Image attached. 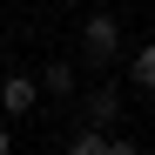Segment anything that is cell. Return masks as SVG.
Segmentation results:
<instances>
[{"label": "cell", "instance_id": "6da1fadb", "mask_svg": "<svg viewBox=\"0 0 155 155\" xmlns=\"http://www.w3.org/2000/svg\"><path fill=\"white\" fill-rule=\"evenodd\" d=\"M115 54H121V20L115 14H88L81 20V61L88 68H108Z\"/></svg>", "mask_w": 155, "mask_h": 155}, {"label": "cell", "instance_id": "7a4b0ae2", "mask_svg": "<svg viewBox=\"0 0 155 155\" xmlns=\"http://www.w3.org/2000/svg\"><path fill=\"white\" fill-rule=\"evenodd\" d=\"M41 94H47V88L34 81V74H7V81H0V108H7V115H27Z\"/></svg>", "mask_w": 155, "mask_h": 155}, {"label": "cell", "instance_id": "3957f363", "mask_svg": "<svg viewBox=\"0 0 155 155\" xmlns=\"http://www.w3.org/2000/svg\"><path fill=\"white\" fill-rule=\"evenodd\" d=\"M128 81H135V88H148L155 94V34L135 47V54H128Z\"/></svg>", "mask_w": 155, "mask_h": 155}, {"label": "cell", "instance_id": "277c9868", "mask_svg": "<svg viewBox=\"0 0 155 155\" xmlns=\"http://www.w3.org/2000/svg\"><path fill=\"white\" fill-rule=\"evenodd\" d=\"M115 115H121V94H115V88L88 94V121H94V128H115Z\"/></svg>", "mask_w": 155, "mask_h": 155}, {"label": "cell", "instance_id": "5b68a950", "mask_svg": "<svg viewBox=\"0 0 155 155\" xmlns=\"http://www.w3.org/2000/svg\"><path fill=\"white\" fill-rule=\"evenodd\" d=\"M61 155H108V128H94V121H88V128H81V135H74Z\"/></svg>", "mask_w": 155, "mask_h": 155}, {"label": "cell", "instance_id": "8992f818", "mask_svg": "<svg viewBox=\"0 0 155 155\" xmlns=\"http://www.w3.org/2000/svg\"><path fill=\"white\" fill-rule=\"evenodd\" d=\"M41 88L47 94H74V61H47L41 68Z\"/></svg>", "mask_w": 155, "mask_h": 155}, {"label": "cell", "instance_id": "52a82bcc", "mask_svg": "<svg viewBox=\"0 0 155 155\" xmlns=\"http://www.w3.org/2000/svg\"><path fill=\"white\" fill-rule=\"evenodd\" d=\"M108 155H135V142H115V135H108Z\"/></svg>", "mask_w": 155, "mask_h": 155}, {"label": "cell", "instance_id": "ba28073f", "mask_svg": "<svg viewBox=\"0 0 155 155\" xmlns=\"http://www.w3.org/2000/svg\"><path fill=\"white\" fill-rule=\"evenodd\" d=\"M0 155H14V135H7V128H0Z\"/></svg>", "mask_w": 155, "mask_h": 155}, {"label": "cell", "instance_id": "9c48e42d", "mask_svg": "<svg viewBox=\"0 0 155 155\" xmlns=\"http://www.w3.org/2000/svg\"><path fill=\"white\" fill-rule=\"evenodd\" d=\"M148 34H155V14H148Z\"/></svg>", "mask_w": 155, "mask_h": 155}]
</instances>
